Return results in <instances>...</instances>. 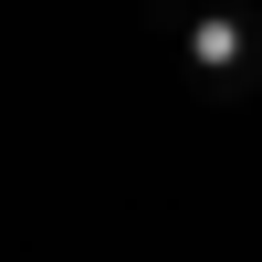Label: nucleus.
<instances>
[{
    "label": "nucleus",
    "mask_w": 262,
    "mask_h": 262,
    "mask_svg": "<svg viewBox=\"0 0 262 262\" xmlns=\"http://www.w3.org/2000/svg\"><path fill=\"white\" fill-rule=\"evenodd\" d=\"M179 63H189V84H200L210 105H252L262 95V21L252 11H200V21H179Z\"/></svg>",
    "instance_id": "obj_1"
}]
</instances>
